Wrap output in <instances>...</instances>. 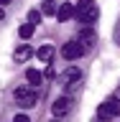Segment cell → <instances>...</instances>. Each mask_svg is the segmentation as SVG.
I'll list each match as a JSON object with an SVG mask.
<instances>
[{
	"label": "cell",
	"instance_id": "cell-1",
	"mask_svg": "<svg viewBox=\"0 0 120 122\" xmlns=\"http://www.w3.org/2000/svg\"><path fill=\"white\" fill-rule=\"evenodd\" d=\"M74 15L79 18V20H84V23H95L97 15H100L97 3H95V0H79V3L74 5Z\"/></svg>",
	"mask_w": 120,
	"mask_h": 122
},
{
	"label": "cell",
	"instance_id": "cell-2",
	"mask_svg": "<svg viewBox=\"0 0 120 122\" xmlns=\"http://www.w3.org/2000/svg\"><path fill=\"white\" fill-rule=\"evenodd\" d=\"M97 114H100V120H110V117H120V97H107L102 104H100V109H97Z\"/></svg>",
	"mask_w": 120,
	"mask_h": 122
},
{
	"label": "cell",
	"instance_id": "cell-3",
	"mask_svg": "<svg viewBox=\"0 0 120 122\" xmlns=\"http://www.w3.org/2000/svg\"><path fill=\"white\" fill-rule=\"evenodd\" d=\"M38 102V94L33 89H26V86H21V89H15V104L21 107H33Z\"/></svg>",
	"mask_w": 120,
	"mask_h": 122
},
{
	"label": "cell",
	"instance_id": "cell-4",
	"mask_svg": "<svg viewBox=\"0 0 120 122\" xmlns=\"http://www.w3.org/2000/svg\"><path fill=\"white\" fill-rule=\"evenodd\" d=\"M82 53H84V46L79 43V41H67V43H64V48H61V56H64L67 61L79 59Z\"/></svg>",
	"mask_w": 120,
	"mask_h": 122
},
{
	"label": "cell",
	"instance_id": "cell-5",
	"mask_svg": "<svg viewBox=\"0 0 120 122\" xmlns=\"http://www.w3.org/2000/svg\"><path fill=\"white\" fill-rule=\"evenodd\" d=\"M69 109H72V99H69V97H59V99H56V102L51 104V112L56 114V117H61V114H67Z\"/></svg>",
	"mask_w": 120,
	"mask_h": 122
},
{
	"label": "cell",
	"instance_id": "cell-6",
	"mask_svg": "<svg viewBox=\"0 0 120 122\" xmlns=\"http://www.w3.org/2000/svg\"><path fill=\"white\" fill-rule=\"evenodd\" d=\"M31 56H33V48H31L28 43L18 46V48H15V51H13V59H15V61H28Z\"/></svg>",
	"mask_w": 120,
	"mask_h": 122
},
{
	"label": "cell",
	"instance_id": "cell-7",
	"mask_svg": "<svg viewBox=\"0 0 120 122\" xmlns=\"http://www.w3.org/2000/svg\"><path fill=\"white\" fill-rule=\"evenodd\" d=\"M56 18H59L61 23H67L69 18H74V5H69V3H64L61 8H56Z\"/></svg>",
	"mask_w": 120,
	"mask_h": 122
},
{
	"label": "cell",
	"instance_id": "cell-8",
	"mask_svg": "<svg viewBox=\"0 0 120 122\" xmlns=\"http://www.w3.org/2000/svg\"><path fill=\"white\" fill-rule=\"evenodd\" d=\"M36 56H38V61H44V64H51V59H54V46H51V43L41 46V48L36 51Z\"/></svg>",
	"mask_w": 120,
	"mask_h": 122
},
{
	"label": "cell",
	"instance_id": "cell-9",
	"mask_svg": "<svg viewBox=\"0 0 120 122\" xmlns=\"http://www.w3.org/2000/svg\"><path fill=\"white\" fill-rule=\"evenodd\" d=\"M79 76H82V71L79 69H67V74H64V84H69V86H74L77 81H79Z\"/></svg>",
	"mask_w": 120,
	"mask_h": 122
},
{
	"label": "cell",
	"instance_id": "cell-10",
	"mask_svg": "<svg viewBox=\"0 0 120 122\" xmlns=\"http://www.w3.org/2000/svg\"><path fill=\"white\" fill-rule=\"evenodd\" d=\"M26 79H28V84L38 86V84H41V79H44V74H41L38 69H28V71H26Z\"/></svg>",
	"mask_w": 120,
	"mask_h": 122
},
{
	"label": "cell",
	"instance_id": "cell-11",
	"mask_svg": "<svg viewBox=\"0 0 120 122\" xmlns=\"http://www.w3.org/2000/svg\"><path fill=\"white\" fill-rule=\"evenodd\" d=\"M33 28H36V25H31V23H23L21 28H18V36H21L23 41H28V38L33 36Z\"/></svg>",
	"mask_w": 120,
	"mask_h": 122
},
{
	"label": "cell",
	"instance_id": "cell-12",
	"mask_svg": "<svg viewBox=\"0 0 120 122\" xmlns=\"http://www.w3.org/2000/svg\"><path fill=\"white\" fill-rule=\"evenodd\" d=\"M41 13L44 15H56V3L54 0H44L41 3Z\"/></svg>",
	"mask_w": 120,
	"mask_h": 122
},
{
	"label": "cell",
	"instance_id": "cell-13",
	"mask_svg": "<svg viewBox=\"0 0 120 122\" xmlns=\"http://www.w3.org/2000/svg\"><path fill=\"white\" fill-rule=\"evenodd\" d=\"M79 43L82 46H92L95 43V33H92V30H82V33H79Z\"/></svg>",
	"mask_w": 120,
	"mask_h": 122
},
{
	"label": "cell",
	"instance_id": "cell-14",
	"mask_svg": "<svg viewBox=\"0 0 120 122\" xmlns=\"http://www.w3.org/2000/svg\"><path fill=\"white\" fill-rule=\"evenodd\" d=\"M28 23L31 25H38V23H41V10H31L28 13Z\"/></svg>",
	"mask_w": 120,
	"mask_h": 122
},
{
	"label": "cell",
	"instance_id": "cell-15",
	"mask_svg": "<svg viewBox=\"0 0 120 122\" xmlns=\"http://www.w3.org/2000/svg\"><path fill=\"white\" fill-rule=\"evenodd\" d=\"M13 122H31V117H28V114H15Z\"/></svg>",
	"mask_w": 120,
	"mask_h": 122
},
{
	"label": "cell",
	"instance_id": "cell-16",
	"mask_svg": "<svg viewBox=\"0 0 120 122\" xmlns=\"http://www.w3.org/2000/svg\"><path fill=\"white\" fill-rule=\"evenodd\" d=\"M8 3H10V0H0V8H3V5H8Z\"/></svg>",
	"mask_w": 120,
	"mask_h": 122
}]
</instances>
